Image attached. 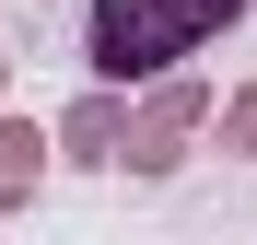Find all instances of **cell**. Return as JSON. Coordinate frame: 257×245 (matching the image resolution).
I'll use <instances>...</instances> for the list:
<instances>
[{"instance_id": "cell-6", "label": "cell", "mask_w": 257, "mask_h": 245, "mask_svg": "<svg viewBox=\"0 0 257 245\" xmlns=\"http://www.w3.org/2000/svg\"><path fill=\"white\" fill-rule=\"evenodd\" d=\"M0 82H12V47H0Z\"/></svg>"}, {"instance_id": "cell-4", "label": "cell", "mask_w": 257, "mask_h": 245, "mask_svg": "<svg viewBox=\"0 0 257 245\" xmlns=\"http://www.w3.org/2000/svg\"><path fill=\"white\" fill-rule=\"evenodd\" d=\"M35 187H47V129L35 117H0V210H24Z\"/></svg>"}, {"instance_id": "cell-3", "label": "cell", "mask_w": 257, "mask_h": 245, "mask_svg": "<svg viewBox=\"0 0 257 245\" xmlns=\"http://www.w3.org/2000/svg\"><path fill=\"white\" fill-rule=\"evenodd\" d=\"M117 129H128V105L94 82V94H82L59 129H47V163H117Z\"/></svg>"}, {"instance_id": "cell-2", "label": "cell", "mask_w": 257, "mask_h": 245, "mask_svg": "<svg viewBox=\"0 0 257 245\" xmlns=\"http://www.w3.org/2000/svg\"><path fill=\"white\" fill-rule=\"evenodd\" d=\"M199 129H210V82H199V70H164L152 94L128 105V129H117V163H128V175H176V152H187Z\"/></svg>"}, {"instance_id": "cell-1", "label": "cell", "mask_w": 257, "mask_h": 245, "mask_svg": "<svg viewBox=\"0 0 257 245\" xmlns=\"http://www.w3.org/2000/svg\"><path fill=\"white\" fill-rule=\"evenodd\" d=\"M257 0H94L82 12V59H94L105 94H128V82H164V70H187L222 24H245Z\"/></svg>"}, {"instance_id": "cell-5", "label": "cell", "mask_w": 257, "mask_h": 245, "mask_svg": "<svg viewBox=\"0 0 257 245\" xmlns=\"http://www.w3.org/2000/svg\"><path fill=\"white\" fill-rule=\"evenodd\" d=\"M210 117H222V152L257 163V82H234V105H210Z\"/></svg>"}]
</instances>
